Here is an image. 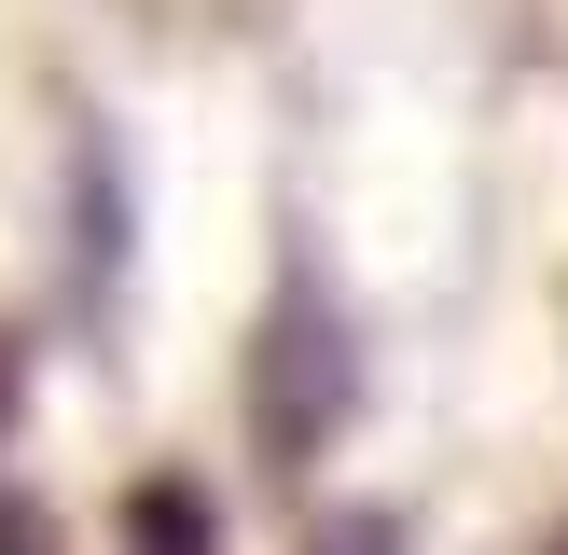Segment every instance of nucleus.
Wrapping results in <instances>:
<instances>
[{"instance_id":"obj_3","label":"nucleus","mask_w":568,"mask_h":555,"mask_svg":"<svg viewBox=\"0 0 568 555\" xmlns=\"http://www.w3.org/2000/svg\"><path fill=\"white\" fill-rule=\"evenodd\" d=\"M305 555H403V514H388V500H347V514H320Z\"/></svg>"},{"instance_id":"obj_4","label":"nucleus","mask_w":568,"mask_h":555,"mask_svg":"<svg viewBox=\"0 0 568 555\" xmlns=\"http://www.w3.org/2000/svg\"><path fill=\"white\" fill-rule=\"evenodd\" d=\"M555 555H568V527H555Z\"/></svg>"},{"instance_id":"obj_2","label":"nucleus","mask_w":568,"mask_h":555,"mask_svg":"<svg viewBox=\"0 0 568 555\" xmlns=\"http://www.w3.org/2000/svg\"><path fill=\"white\" fill-rule=\"evenodd\" d=\"M125 555H222V527H209L194 486H139L125 500Z\"/></svg>"},{"instance_id":"obj_1","label":"nucleus","mask_w":568,"mask_h":555,"mask_svg":"<svg viewBox=\"0 0 568 555\" xmlns=\"http://www.w3.org/2000/svg\"><path fill=\"white\" fill-rule=\"evenodd\" d=\"M347 389H361V347H347V305L320 278L264 305V347H250V431H264L277 472H305L333 431H347Z\"/></svg>"}]
</instances>
